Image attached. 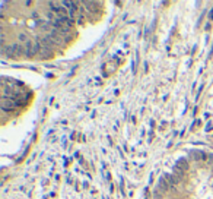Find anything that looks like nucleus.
<instances>
[{"mask_svg": "<svg viewBox=\"0 0 213 199\" xmlns=\"http://www.w3.org/2000/svg\"><path fill=\"white\" fill-rule=\"evenodd\" d=\"M25 45V53L28 54L29 57H32L34 54H38L39 53V43L37 41H31V40H28L26 43L24 44Z\"/></svg>", "mask_w": 213, "mask_h": 199, "instance_id": "2", "label": "nucleus"}, {"mask_svg": "<svg viewBox=\"0 0 213 199\" xmlns=\"http://www.w3.org/2000/svg\"><path fill=\"white\" fill-rule=\"evenodd\" d=\"M187 168H188V163H187V160L181 158V160L177 161V164H175V170L178 171V173H181V171H185Z\"/></svg>", "mask_w": 213, "mask_h": 199, "instance_id": "3", "label": "nucleus"}, {"mask_svg": "<svg viewBox=\"0 0 213 199\" xmlns=\"http://www.w3.org/2000/svg\"><path fill=\"white\" fill-rule=\"evenodd\" d=\"M3 53L5 54H9V56H15V57H19L22 54H26L25 53V45H22L20 43H13L7 45V47H3Z\"/></svg>", "mask_w": 213, "mask_h": 199, "instance_id": "1", "label": "nucleus"}]
</instances>
